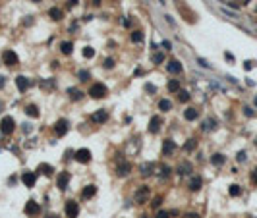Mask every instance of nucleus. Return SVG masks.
I'll use <instances>...</instances> for the list:
<instances>
[{"label":"nucleus","mask_w":257,"mask_h":218,"mask_svg":"<svg viewBox=\"0 0 257 218\" xmlns=\"http://www.w3.org/2000/svg\"><path fill=\"white\" fill-rule=\"evenodd\" d=\"M47 218H60V216H54V214H50V216H47Z\"/></svg>","instance_id":"nucleus-52"},{"label":"nucleus","mask_w":257,"mask_h":218,"mask_svg":"<svg viewBox=\"0 0 257 218\" xmlns=\"http://www.w3.org/2000/svg\"><path fill=\"white\" fill-rule=\"evenodd\" d=\"M155 218H170V212H168V210H159Z\"/></svg>","instance_id":"nucleus-40"},{"label":"nucleus","mask_w":257,"mask_h":218,"mask_svg":"<svg viewBox=\"0 0 257 218\" xmlns=\"http://www.w3.org/2000/svg\"><path fill=\"white\" fill-rule=\"evenodd\" d=\"M255 145H257V141H255Z\"/></svg>","instance_id":"nucleus-55"},{"label":"nucleus","mask_w":257,"mask_h":218,"mask_svg":"<svg viewBox=\"0 0 257 218\" xmlns=\"http://www.w3.org/2000/svg\"><path fill=\"white\" fill-rule=\"evenodd\" d=\"M77 77H80V81H87V79L91 77V74H89L87 70H80L77 71Z\"/></svg>","instance_id":"nucleus-32"},{"label":"nucleus","mask_w":257,"mask_h":218,"mask_svg":"<svg viewBox=\"0 0 257 218\" xmlns=\"http://www.w3.org/2000/svg\"><path fill=\"white\" fill-rule=\"evenodd\" d=\"M159 110H160V112L172 110V102H170L168 98H163V101H159Z\"/></svg>","instance_id":"nucleus-23"},{"label":"nucleus","mask_w":257,"mask_h":218,"mask_svg":"<svg viewBox=\"0 0 257 218\" xmlns=\"http://www.w3.org/2000/svg\"><path fill=\"white\" fill-rule=\"evenodd\" d=\"M16 85H18L19 93H23V91H27V89H29V79L23 77V75H18V77H16Z\"/></svg>","instance_id":"nucleus-13"},{"label":"nucleus","mask_w":257,"mask_h":218,"mask_svg":"<svg viewBox=\"0 0 257 218\" xmlns=\"http://www.w3.org/2000/svg\"><path fill=\"white\" fill-rule=\"evenodd\" d=\"M201 185H203V181H201L199 176H193L192 180H190V183H187V187H190V191H199Z\"/></svg>","instance_id":"nucleus-16"},{"label":"nucleus","mask_w":257,"mask_h":218,"mask_svg":"<svg viewBox=\"0 0 257 218\" xmlns=\"http://www.w3.org/2000/svg\"><path fill=\"white\" fill-rule=\"evenodd\" d=\"M106 93H108V89L104 83H93L89 87V97H93V98H103V97H106Z\"/></svg>","instance_id":"nucleus-1"},{"label":"nucleus","mask_w":257,"mask_h":218,"mask_svg":"<svg viewBox=\"0 0 257 218\" xmlns=\"http://www.w3.org/2000/svg\"><path fill=\"white\" fill-rule=\"evenodd\" d=\"M160 118L159 116H153L151 118V122H149V133H159V130H160Z\"/></svg>","instance_id":"nucleus-14"},{"label":"nucleus","mask_w":257,"mask_h":218,"mask_svg":"<svg viewBox=\"0 0 257 218\" xmlns=\"http://www.w3.org/2000/svg\"><path fill=\"white\" fill-rule=\"evenodd\" d=\"M163 48H168V50H170V48H172V42H170V41H163Z\"/></svg>","instance_id":"nucleus-45"},{"label":"nucleus","mask_w":257,"mask_h":218,"mask_svg":"<svg viewBox=\"0 0 257 218\" xmlns=\"http://www.w3.org/2000/svg\"><path fill=\"white\" fill-rule=\"evenodd\" d=\"M21 181H23L25 187H33V185H35V181H37V174H35V172H23Z\"/></svg>","instance_id":"nucleus-7"},{"label":"nucleus","mask_w":257,"mask_h":218,"mask_svg":"<svg viewBox=\"0 0 257 218\" xmlns=\"http://www.w3.org/2000/svg\"><path fill=\"white\" fill-rule=\"evenodd\" d=\"M106 120H108V112L106 110H97L93 116H91V122H93V124H104Z\"/></svg>","instance_id":"nucleus-8"},{"label":"nucleus","mask_w":257,"mask_h":218,"mask_svg":"<svg viewBox=\"0 0 257 218\" xmlns=\"http://www.w3.org/2000/svg\"><path fill=\"white\" fill-rule=\"evenodd\" d=\"M83 56H85V58H93V56H95V48L85 47V48H83Z\"/></svg>","instance_id":"nucleus-35"},{"label":"nucleus","mask_w":257,"mask_h":218,"mask_svg":"<svg viewBox=\"0 0 257 218\" xmlns=\"http://www.w3.org/2000/svg\"><path fill=\"white\" fill-rule=\"evenodd\" d=\"M151 205H153V207H159V205H160V197H157V199H155Z\"/></svg>","instance_id":"nucleus-48"},{"label":"nucleus","mask_w":257,"mask_h":218,"mask_svg":"<svg viewBox=\"0 0 257 218\" xmlns=\"http://www.w3.org/2000/svg\"><path fill=\"white\" fill-rule=\"evenodd\" d=\"M48 16H50L52 19H60L62 18V10L60 8H50L48 10Z\"/></svg>","instance_id":"nucleus-27"},{"label":"nucleus","mask_w":257,"mask_h":218,"mask_svg":"<svg viewBox=\"0 0 257 218\" xmlns=\"http://www.w3.org/2000/svg\"><path fill=\"white\" fill-rule=\"evenodd\" d=\"M170 172H172V170H170L168 166H163V168H160V176L166 178V176H170Z\"/></svg>","instance_id":"nucleus-41"},{"label":"nucleus","mask_w":257,"mask_h":218,"mask_svg":"<svg viewBox=\"0 0 257 218\" xmlns=\"http://www.w3.org/2000/svg\"><path fill=\"white\" fill-rule=\"evenodd\" d=\"M4 83H6V77H4V75H0V89L4 87Z\"/></svg>","instance_id":"nucleus-49"},{"label":"nucleus","mask_w":257,"mask_h":218,"mask_svg":"<svg viewBox=\"0 0 257 218\" xmlns=\"http://www.w3.org/2000/svg\"><path fill=\"white\" fill-rule=\"evenodd\" d=\"M54 131H56V135H66V131H68V122L58 120L56 125H54Z\"/></svg>","instance_id":"nucleus-17"},{"label":"nucleus","mask_w":257,"mask_h":218,"mask_svg":"<svg viewBox=\"0 0 257 218\" xmlns=\"http://www.w3.org/2000/svg\"><path fill=\"white\" fill-rule=\"evenodd\" d=\"M193 149H195V139H190L184 147V151H193Z\"/></svg>","instance_id":"nucleus-39"},{"label":"nucleus","mask_w":257,"mask_h":218,"mask_svg":"<svg viewBox=\"0 0 257 218\" xmlns=\"http://www.w3.org/2000/svg\"><path fill=\"white\" fill-rule=\"evenodd\" d=\"M128 174H130V164L124 162V166L118 168V176H128Z\"/></svg>","instance_id":"nucleus-29"},{"label":"nucleus","mask_w":257,"mask_h":218,"mask_svg":"<svg viewBox=\"0 0 257 218\" xmlns=\"http://www.w3.org/2000/svg\"><path fill=\"white\" fill-rule=\"evenodd\" d=\"M244 68H246V70H251V68H253V62H246V64H244Z\"/></svg>","instance_id":"nucleus-47"},{"label":"nucleus","mask_w":257,"mask_h":218,"mask_svg":"<svg viewBox=\"0 0 257 218\" xmlns=\"http://www.w3.org/2000/svg\"><path fill=\"white\" fill-rule=\"evenodd\" d=\"M197 116H199V110H197V108H187V110H184V118H186L187 122L197 120Z\"/></svg>","instance_id":"nucleus-18"},{"label":"nucleus","mask_w":257,"mask_h":218,"mask_svg":"<svg viewBox=\"0 0 257 218\" xmlns=\"http://www.w3.org/2000/svg\"><path fill=\"white\" fill-rule=\"evenodd\" d=\"M224 154H220V153H217V154H213V158H211V162L215 164V166H222L224 164Z\"/></svg>","instance_id":"nucleus-24"},{"label":"nucleus","mask_w":257,"mask_h":218,"mask_svg":"<svg viewBox=\"0 0 257 218\" xmlns=\"http://www.w3.org/2000/svg\"><path fill=\"white\" fill-rule=\"evenodd\" d=\"M37 172H39V174H45V176H50V174H52V166H50V164H41Z\"/></svg>","instance_id":"nucleus-26"},{"label":"nucleus","mask_w":257,"mask_h":218,"mask_svg":"<svg viewBox=\"0 0 257 218\" xmlns=\"http://www.w3.org/2000/svg\"><path fill=\"white\" fill-rule=\"evenodd\" d=\"M145 91H147V93H155V91H157V89H155V85H145Z\"/></svg>","instance_id":"nucleus-42"},{"label":"nucleus","mask_w":257,"mask_h":218,"mask_svg":"<svg viewBox=\"0 0 257 218\" xmlns=\"http://www.w3.org/2000/svg\"><path fill=\"white\" fill-rule=\"evenodd\" d=\"M95 193H97V187L95 185H85V189L81 191V197H83V199H91Z\"/></svg>","instance_id":"nucleus-19"},{"label":"nucleus","mask_w":257,"mask_h":218,"mask_svg":"<svg viewBox=\"0 0 257 218\" xmlns=\"http://www.w3.org/2000/svg\"><path fill=\"white\" fill-rule=\"evenodd\" d=\"M68 93H70V97H72V98H75V101H80V98L83 97V93H81L80 89H70Z\"/></svg>","instance_id":"nucleus-28"},{"label":"nucleus","mask_w":257,"mask_h":218,"mask_svg":"<svg viewBox=\"0 0 257 218\" xmlns=\"http://www.w3.org/2000/svg\"><path fill=\"white\" fill-rule=\"evenodd\" d=\"M190 172H192V164L187 162V160H186V162H182L180 166H178V174H180V176H187Z\"/></svg>","instance_id":"nucleus-21"},{"label":"nucleus","mask_w":257,"mask_h":218,"mask_svg":"<svg viewBox=\"0 0 257 218\" xmlns=\"http://www.w3.org/2000/svg\"><path fill=\"white\" fill-rule=\"evenodd\" d=\"M103 66L106 68V70H112V68H114V60H112V58H104Z\"/></svg>","instance_id":"nucleus-37"},{"label":"nucleus","mask_w":257,"mask_h":218,"mask_svg":"<svg viewBox=\"0 0 257 218\" xmlns=\"http://www.w3.org/2000/svg\"><path fill=\"white\" fill-rule=\"evenodd\" d=\"M186 218H199V214H195V212H192V214H187Z\"/></svg>","instance_id":"nucleus-51"},{"label":"nucleus","mask_w":257,"mask_h":218,"mask_svg":"<svg viewBox=\"0 0 257 218\" xmlns=\"http://www.w3.org/2000/svg\"><path fill=\"white\" fill-rule=\"evenodd\" d=\"M80 212V205L75 203V201H68L66 203V216L68 218H75Z\"/></svg>","instance_id":"nucleus-4"},{"label":"nucleus","mask_w":257,"mask_h":218,"mask_svg":"<svg viewBox=\"0 0 257 218\" xmlns=\"http://www.w3.org/2000/svg\"><path fill=\"white\" fill-rule=\"evenodd\" d=\"M174 151H176V143H174L172 139H164V143H163V154L166 156V154H172Z\"/></svg>","instance_id":"nucleus-12"},{"label":"nucleus","mask_w":257,"mask_h":218,"mask_svg":"<svg viewBox=\"0 0 257 218\" xmlns=\"http://www.w3.org/2000/svg\"><path fill=\"white\" fill-rule=\"evenodd\" d=\"M153 170H155V164H153V162H143V164H139V174H141L143 178L151 176V174H153Z\"/></svg>","instance_id":"nucleus-11"},{"label":"nucleus","mask_w":257,"mask_h":218,"mask_svg":"<svg viewBox=\"0 0 257 218\" xmlns=\"http://www.w3.org/2000/svg\"><path fill=\"white\" fill-rule=\"evenodd\" d=\"M131 41H133V42H141V41H143V33H141V31H133V33H131Z\"/></svg>","instance_id":"nucleus-33"},{"label":"nucleus","mask_w":257,"mask_h":218,"mask_svg":"<svg viewBox=\"0 0 257 218\" xmlns=\"http://www.w3.org/2000/svg\"><path fill=\"white\" fill-rule=\"evenodd\" d=\"M149 197V187L147 185H141L139 189H137V193H136V201H137V205H141V203H145V199Z\"/></svg>","instance_id":"nucleus-9"},{"label":"nucleus","mask_w":257,"mask_h":218,"mask_svg":"<svg viewBox=\"0 0 257 218\" xmlns=\"http://www.w3.org/2000/svg\"><path fill=\"white\" fill-rule=\"evenodd\" d=\"M230 195H232V197H238L240 193H242V189H240V185H236V183H234V185H230Z\"/></svg>","instance_id":"nucleus-34"},{"label":"nucleus","mask_w":257,"mask_h":218,"mask_svg":"<svg viewBox=\"0 0 257 218\" xmlns=\"http://www.w3.org/2000/svg\"><path fill=\"white\" fill-rule=\"evenodd\" d=\"M72 48H74V45H72L70 41H62V42H60V50L64 52V54H70Z\"/></svg>","instance_id":"nucleus-25"},{"label":"nucleus","mask_w":257,"mask_h":218,"mask_svg":"<svg viewBox=\"0 0 257 218\" xmlns=\"http://www.w3.org/2000/svg\"><path fill=\"white\" fill-rule=\"evenodd\" d=\"M25 214H27V216H39V214H41V207H39L35 201H29V203L25 205Z\"/></svg>","instance_id":"nucleus-6"},{"label":"nucleus","mask_w":257,"mask_h":218,"mask_svg":"<svg viewBox=\"0 0 257 218\" xmlns=\"http://www.w3.org/2000/svg\"><path fill=\"white\" fill-rule=\"evenodd\" d=\"M33 2H41V0H33Z\"/></svg>","instance_id":"nucleus-53"},{"label":"nucleus","mask_w":257,"mask_h":218,"mask_svg":"<svg viewBox=\"0 0 257 218\" xmlns=\"http://www.w3.org/2000/svg\"><path fill=\"white\" fill-rule=\"evenodd\" d=\"M246 156H248V154L244 153V151H242V153H238V160H240V162H244V160H246Z\"/></svg>","instance_id":"nucleus-46"},{"label":"nucleus","mask_w":257,"mask_h":218,"mask_svg":"<svg viewBox=\"0 0 257 218\" xmlns=\"http://www.w3.org/2000/svg\"><path fill=\"white\" fill-rule=\"evenodd\" d=\"M251 181H253V183H255V185H257V168H255V170L251 172Z\"/></svg>","instance_id":"nucleus-43"},{"label":"nucleus","mask_w":257,"mask_h":218,"mask_svg":"<svg viewBox=\"0 0 257 218\" xmlns=\"http://www.w3.org/2000/svg\"><path fill=\"white\" fill-rule=\"evenodd\" d=\"M166 70H168V74H180V71H182V64L178 60H170L168 64H166Z\"/></svg>","instance_id":"nucleus-15"},{"label":"nucleus","mask_w":257,"mask_h":218,"mask_svg":"<svg viewBox=\"0 0 257 218\" xmlns=\"http://www.w3.org/2000/svg\"><path fill=\"white\" fill-rule=\"evenodd\" d=\"M178 98H180L182 102L190 101V93H187V91H182V89H180V93H178Z\"/></svg>","instance_id":"nucleus-36"},{"label":"nucleus","mask_w":257,"mask_h":218,"mask_svg":"<svg viewBox=\"0 0 257 218\" xmlns=\"http://www.w3.org/2000/svg\"><path fill=\"white\" fill-rule=\"evenodd\" d=\"M75 160L81 164H87L91 160V151L89 149H80V151H75Z\"/></svg>","instance_id":"nucleus-5"},{"label":"nucleus","mask_w":257,"mask_h":218,"mask_svg":"<svg viewBox=\"0 0 257 218\" xmlns=\"http://www.w3.org/2000/svg\"><path fill=\"white\" fill-rule=\"evenodd\" d=\"M2 62L6 66H16L18 64V54L14 50H4L2 52Z\"/></svg>","instance_id":"nucleus-3"},{"label":"nucleus","mask_w":257,"mask_h":218,"mask_svg":"<svg viewBox=\"0 0 257 218\" xmlns=\"http://www.w3.org/2000/svg\"><path fill=\"white\" fill-rule=\"evenodd\" d=\"M151 60H153V64H163V62H164V54H160V52H155Z\"/></svg>","instance_id":"nucleus-30"},{"label":"nucleus","mask_w":257,"mask_h":218,"mask_svg":"<svg viewBox=\"0 0 257 218\" xmlns=\"http://www.w3.org/2000/svg\"><path fill=\"white\" fill-rule=\"evenodd\" d=\"M213 127H217V120H205L203 122V130H213Z\"/></svg>","instance_id":"nucleus-31"},{"label":"nucleus","mask_w":257,"mask_h":218,"mask_svg":"<svg viewBox=\"0 0 257 218\" xmlns=\"http://www.w3.org/2000/svg\"><path fill=\"white\" fill-rule=\"evenodd\" d=\"M166 89H168L170 93H180V81H178V79H170L168 83H166Z\"/></svg>","instance_id":"nucleus-20"},{"label":"nucleus","mask_w":257,"mask_h":218,"mask_svg":"<svg viewBox=\"0 0 257 218\" xmlns=\"http://www.w3.org/2000/svg\"><path fill=\"white\" fill-rule=\"evenodd\" d=\"M25 114H27V116H31V118H39V114H41V112H39V108L35 106V104H27V106H25Z\"/></svg>","instance_id":"nucleus-22"},{"label":"nucleus","mask_w":257,"mask_h":218,"mask_svg":"<svg viewBox=\"0 0 257 218\" xmlns=\"http://www.w3.org/2000/svg\"><path fill=\"white\" fill-rule=\"evenodd\" d=\"M197 64H199L201 68H205V70H211V64L205 60V58H197Z\"/></svg>","instance_id":"nucleus-38"},{"label":"nucleus","mask_w":257,"mask_h":218,"mask_svg":"<svg viewBox=\"0 0 257 218\" xmlns=\"http://www.w3.org/2000/svg\"><path fill=\"white\" fill-rule=\"evenodd\" d=\"M224 56H226V60H230V62H232V60H234V56H232V54H230V52H226V54H224Z\"/></svg>","instance_id":"nucleus-50"},{"label":"nucleus","mask_w":257,"mask_h":218,"mask_svg":"<svg viewBox=\"0 0 257 218\" xmlns=\"http://www.w3.org/2000/svg\"><path fill=\"white\" fill-rule=\"evenodd\" d=\"M141 218H147V216H141Z\"/></svg>","instance_id":"nucleus-54"},{"label":"nucleus","mask_w":257,"mask_h":218,"mask_svg":"<svg viewBox=\"0 0 257 218\" xmlns=\"http://www.w3.org/2000/svg\"><path fill=\"white\" fill-rule=\"evenodd\" d=\"M68 183H70V174H68V172H60V176L56 178V185L60 187V189H66Z\"/></svg>","instance_id":"nucleus-10"},{"label":"nucleus","mask_w":257,"mask_h":218,"mask_svg":"<svg viewBox=\"0 0 257 218\" xmlns=\"http://www.w3.org/2000/svg\"><path fill=\"white\" fill-rule=\"evenodd\" d=\"M14 130H16V120L12 116H4L2 122H0V131L4 135H10V133H14Z\"/></svg>","instance_id":"nucleus-2"},{"label":"nucleus","mask_w":257,"mask_h":218,"mask_svg":"<svg viewBox=\"0 0 257 218\" xmlns=\"http://www.w3.org/2000/svg\"><path fill=\"white\" fill-rule=\"evenodd\" d=\"M244 114H246V116H253V110L249 106H246V108H244Z\"/></svg>","instance_id":"nucleus-44"}]
</instances>
